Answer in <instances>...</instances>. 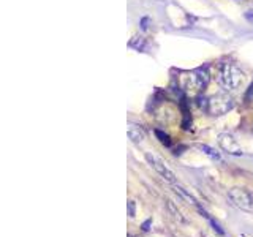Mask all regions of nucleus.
Returning a JSON list of instances; mask_svg holds the SVG:
<instances>
[{"instance_id": "7", "label": "nucleus", "mask_w": 253, "mask_h": 237, "mask_svg": "<svg viewBox=\"0 0 253 237\" xmlns=\"http://www.w3.org/2000/svg\"><path fill=\"white\" fill-rule=\"evenodd\" d=\"M128 138L133 141V143H143V141L145 139V133L141 127H138V125H133L130 124L128 125Z\"/></svg>"}, {"instance_id": "2", "label": "nucleus", "mask_w": 253, "mask_h": 237, "mask_svg": "<svg viewBox=\"0 0 253 237\" xmlns=\"http://www.w3.org/2000/svg\"><path fill=\"white\" fill-rule=\"evenodd\" d=\"M228 201H230L234 207H237L244 212L253 214V198L250 193H247L242 188H233L228 191Z\"/></svg>"}, {"instance_id": "16", "label": "nucleus", "mask_w": 253, "mask_h": 237, "mask_svg": "<svg viewBox=\"0 0 253 237\" xmlns=\"http://www.w3.org/2000/svg\"><path fill=\"white\" fill-rule=\"evenodd\" d=\"M147 22H149V19H147V18H144L143 21H141V27H143V30H147V27H149Z\"/></svg>"}, {"instance_id": "3", "label": "nucleus", "mask_w": 253, "mask_h": 237, "mask_svg": "<svg viewBox=\"0 0 253 237\" xmlns=\"http://www.w3.org/2000/svg\"><path fill=\"white\" fill-rule=\"evenodd\" d=\"M233 108V100L228 95H215V97L209 98L207 111L212 116H221V114L228 112Z\"/></svg>"}, {"instance_id": "15", "label": "nucleus", "mask_w": 253, "mask_h": 237, "mask_svg": "<svg viewBox=\"0 0 253 237\" xmlns=\"http://www.w3.org/2000/svg\"><path fill=\"white\" fill-rule=\"evenodd\" d=\"M245 19H247V21H249L252 25H253V10H249V11H245Z\"/></svg>"}, {"instance_id": "12", "label": "nucleus", "mask_w": 253, "mask_h": 237, "mask_svg": "<svg viewBox=\"0 0 253 237\" xmlns=\"http://www.w3.org/2000/svg\"><path fill=\"white\" fill-rule=\"evenodd\" d=\"M155 134H157V138L160 139L163 144H166V146H169V144H171L169 136H168L166 133H163V131H160V130H155Z\"/></svg>"}, {"instance_id": "10", "label": "nucleus", "mask_w": 253, "mask_h": 237, "mask_svg": "<svg viewBox=\"0 0 253 237\" xmlns=\"http://www.w3.org/2000/svg\"><path fill=\"white\" fill-rule=\"evenodd\" d=\"M201 150L204 152L206 155H209V157H211L212 160H217V162H220V160H221V157H220L218 153H217V152H215V150L212 149V147H209V146H201Z\"/></svg>"}, {"instance_id": "13", "label": "nucleus", "mask_w": 253, "mask_h": 237, "mask_svg": "<svg viewBox=\"0 0 253 237\" xmlns=\"http://www.w3.org/2000/svg\"><path fill=\"white\" fill-rule=\"evenodd\" d=\"M126 206H128V217H130V219H135V215H136V204H135V201H128Z\"/></svg>"}, {"instance_id": "9", "label": "nucleus", "mask_w": 253, "mask_h": 237, "mask_svg": "<svg viewBox=\"0 0 253 237\" xmlns=\"http://www.w3.org/2000/svg\"><path fill=\"white\" fill-rule=\"evenodd\" d=\"M166 206H168V210L171 214H173V217L177 220V221H181V223H185V219H183V215L181 214V210L176 207V204L173 201H168L166 202Z\"/></svg>"}, {"instance_id": "6", "label": "nucleus", "mask_w": 253, "mask_h": 237, "mask_svg": "<svg viewBox=\"0 0 253 237\" xmlns=\"http://www.w3.org/2000/svg\"><path fill=\"white\" fill-rule=\"evenodd\" d=\"M218 144L221 146V149L226 150L228 153H233V155H242V150H240L239 144L236 143V139H234L231 134H220L218 136Z\"/></svg>"}, {"instance_id": "4", "label": "nucleus", "mask_w": 253, "mask_h": 237, "mask_svg": "<svg viewBox=\"0 0 253 237\" xmlns=\"http://www.w3.org/2000/svg\"><path fill=\"white\" fill-rule=\"evenodd\" d=\"M211 81V74H209V70L204 68H198L188 74L187 78V87L193 89V91H202Z\"/></svg>"}, {"instance_id": "17", "label": "nucleus", "mask_w": 253, "mask_h": 237, "mask_svg": "<svg viewBox=\"0 0 253 237\" xmlns=\"http://www.w3.org/2000/svg\"><path fill=\"white\" fill-rule=\"evenodd\" d=\"M149 225H150V220H147V221L144 223V226H143L144 231H147V229H149Z\"/></svg>"}, {"instance_id": "5", "label": "nucleus", "mask_w": 253, "mask_h": 237, "mask_svg": "<svg viewBox=\"0 0 253 237\" xmlns=\"http://www.w3.org/2000/svg\"><path fill=\"white\" fill-rule=\"evenodd\" d=\"M145 160H147V163L164 179V181H168L169 183H176L177 182V177H176L174 172L171 171L168 166L164 164L157 155H152V153H145Z\"/></svg>"}, {"instance_id": "14", "label": "nucleus", "mask_w": 253, "mask_h": 237, "mask_svg": "<svg viewBox=\"0 0 253 237\" xmlns=\"http://www.w3.org/2000/svg\"><path fill=\"white\" fill-rule=\"evenodd\" d=\"M253 100V82L250 84V87L247 89V93H245V101H252Z\"/></svg>"}, {"instance_id": "8", "label": "nucleus", "mask_w": 253, "mask_h": 237, "mask_svg": "<svg viewBox=\"0 0 253 237\" xmlns=\"http://www.w3.org/2000/svg\"><path fill=\"white\" fill-rule=\"evenodd\" d=\"M173 188H174V191L177 195H179L183 201H187V202H190V204H196V200L188 193V191L183 188V187H181V185H177V183H173Z\"/></svg>"}, {"instance_id": "1", "label": "nucleus", "mask_w": 253, "mask_h": 237, "mask_svg": "<svg viewBox=\"0 0 253 237\" xmlns=\"http://www.w3.org/2000/svg\"><path fill=\"white\" fill-rule=\"evenodd\" d=\"M218 74H220L218 81L225 91H237V89L242 87L244 84V73L240 72L234 63L225 62L223 65L220 67Z\"/></svg>"}, {"instance_id": "11", "label": "nucleus", "mask_w": 253, "mask_h": 237, "mask_svg": "<svg viewBox=\"0 0 253 237\" xmlns=\"http://www.w3.org/2000/svg\"><path fill=\"white\" fill-rule=\"evenodd\" d=\"M199 212H201V214H202V215H204V217H206V219L209 220V223H211V225L214 226V229H215V231H217L218 234H225V231H223V229H221V228H220V225H218V223H217V221H215V220H212V219H211V217H209V215H207V214L204 212V210H202V209H199Z\"/></svg>"}]
</instances>
